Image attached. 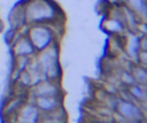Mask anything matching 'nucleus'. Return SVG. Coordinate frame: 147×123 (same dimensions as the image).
Wrapping results in <instances>:
<instances>
[{
  "mask_svg": "<svg viewBox=\"0 0 147 123\" xmlns=\"http://www.w3.org/2000/svg\"><path fill=\"white\" fill-rule=\"evenodd\" d=\"M41 113L34 103H23L16 112V123H39Z\"/></svg>",
  "mask_w": 147,
  "mask_h": 123,
  "instance_id": "20e7f679",
  "label": "nucleus"
},
{
  "mask_svg": "<svg viewBox=\"0 0 147 123\" xmlns=\"http://www.w3.org/2000/svg\"><path fill=\"white\" fill-rule=\"evenodd\" d=\"M131 74L136 80V83L138 84H142V85H146V82H147V74H146V69L144 66L141 64H138V66H134L131 70Z\"/></svg>",
  "mask_w": 147,
  "mask_h": 123,
  "instance_id": "9b49d317",
  "label": "nucleus"
},
{
  "mask_svg": "<svg viewBox=\"0 0 147 123\" xmlns=\"http://www.w3.org/2000/svg\"><path fill=\"white\" fill-rule=\"evenodd\" d=\"M126 3V7L131 9L137 16L145 15L146 13V3L145 0H123Z\"/></svg>",
  "mask_w": 147,
  "mask_h": 123,
  "instance_id": "9d476101",
  "label": "nucleus"
},
{
  "mask_svg": "<svg viewBox=\"0 0 147 123\" xmlns=\"http://www.w3.org/2000/svg\"><path fill=\"white\" fill-rule=\"evenodd\" d=\"M33 95L36 97H54L61 95L57 80L42 79L33 85Z\"/></svg>",
  "mask_w": 147,
  "mask_h": 123,
  "instance_id": "39448f33",
  "label": "nucleus"
},
{
  "mask_svg": "<svg viewBox=\"0 0 147 123\" xmlns=\"http://www.w3.org/2000/svg\"><path fill=\"white\" fill-rule=\"evenodd\" d=\"M23 8L26 24H48L56 20V5L51 0H30Z\"/></svg>",
  "mask_w": 147,
  "mask_h": 123,
  "instance_id": "f257e3e1",
  "label": "nucleus"
},
{
  "mask_svg": "<svg viewBox=\"0 0 147 123\" xmlns=\"http://www.w3.org/2000/svg\"><path fill=\"white\" fill-rule=\"evenodd\" d=\"M37 52L55 43V32L46 24H30L25 33Z\"/></svg>",
  "mask_w": 147,
  "mask_h": 123,
  "instance_id": "f03ea898",
  "label": "nucleus"
},
{
  "mask_svg": "<svg viewBox=\"0 0 147 123\" xmlns=\"http://www.w3.org/2000/svg\"><path fill=\"white\" fill-rule=\"evenodd\" d=\"M23 100L21 97H15L13 99H9L7 101V103H5L2 113L5 116H10L13 114H16V112L20 109V107L23 105Z\"/></svg>",
  "mask_w": 147,
  "mask_h": 123,
  "instance_id": "1a4fd4ad",
  "label": "nucleus"
},
{
  "mask_svg": "<svg viewBox=\"0 0 147 123\" xmlns=\"http://www.w3.org/2000/svg\"><path fill=\"white\" fill-rule=\"evenodd\" d=\"M116 112L123 121H142L144 113L138 103H134L133 100L118 99L116 103Z\"/></svg>",
  "mask_w": 147,
  "mask_h": 123,
  "instance_id": "7ed1b4c3",
  "label": "nucleus"
},
{
  "mask_svg": "<svg viewBox=\"0 0 147 123\" xmlns=\"http://www.w3.org/2000/svg\"><path fill=\"white\" fill-rule=\"evenodd\" d=\"M36 107L39 109L40 113H51L55 109L62 107V99L61 95L54 97H36L34 102Z\"/></svg>",
  "mask_w": 147,
  "mask_h": 123,
  "instance_id": "0eeeda50",
  "label": "nucleus"
},
{
  "mask_svg": "<svg viewBox=\"0 0 147 123\" xmlns=\"http://www.w3.org/2000/svg\"><path fill=\"white\" fill-rule=\"evenodd\" d=\"M119 123H141L140 121H122Z\"/></svg>",
  "mask_w": 147,
  "mask_h": 123,
  "instance_id": "ddd939ff",
  "label": "nucleus"
},
{
  "mask_svg": "<svg viewBox=\"0 0 147 123\" xmlns=\"http://www.w3.org/2000/svg\"><path fill=\"white\" fill-rule=\"evenodd\" d=\"M121 80H122L126 86H131V85H133V84L136 83V80H134L132 74L129 72V71H124V72L122 74V76H121Z\"/></svg>",
  "mask_w": 147,
  "mask_h": 123,
  "instance_id": "f8f14e48",
  "label": "nucleus"
},
{
  "mask_svg": "<svg viewBox=\"0 0 147 123\" xmlns=\"http://www.w3.org/2000/svg\"><path fill=\"white\" fill-rule=\"evenodd\" d=\"M95 123H107V122H95Z\"/></svg>",
  "mask_w": 147,
  "mask_h": 123,
  "instance_id": "4468645a",
  "label": "nucleus"
},
{
  "mask_svg": "<svg viewBox=\"0 0 147 123\" xmlns=\"http://www.w3.org/2000/svg\"><path fill=\"white\" fill-rule=\"evenodd\" d=\"M127 93L130 94L131 98L136 99L139 102L141 103H145L146 102V89H145V85L142 84H138V83H134L133 85L129 86L127 89Z\"/></svg>",
  "mask_w": 147,
  "mask_h": 123,
  "instance_id": "6e6552de",
  "label": "nucleus"
},
{
  "mask_svg": "<svg viewBox=\"0 0 147 123\" xmlns=\"http://www.w3.org/2000/svg\"><path fill=\"white\" fill-rule=\"evenodd\" d=\"M13 52L15 56H31L37 53L32 43L25 33H18V36L15 38V40L13 41Z\"/></svg>",
  "mask_w": 147,
  "mask_h": 123,
  "instance_id": "423d86ee",
  "label": "nucleus"
}]
</instances>
